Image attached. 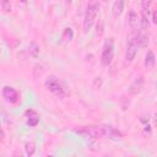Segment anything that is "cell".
<instances>
[{
	"mask_svg": "<svg viewBox=\"0 0 157 157\" xmlns=\"http://www.w3.org/2000/svg\"><path fill=\"white\" fill-rule=\"evenodd\" d=\"M26 115H29L28 119H27V124H28V125L34 126V125L38 124V121H39V117H38V114H37L34 110H31V109L27 110V112H26Z\"/></svg>",
	"mask_w": 157,
	"mask_h": 157,
	"instance_id": "ba28073f",
	"label": "cell"
},
{
	"mask_svg": "<svg viewBox=\"0 0 157 157\" xmlns=\"http://www.w3.org/2000/svg\"><path fill=\"white\" fill-rule=\"evenodd\" d=\"M75 132L91 139H98L102 136V129L97 126H83L81 129H75Z\"/></svg>",
	"mask_w": 157,
	"mask_h": 157,
	"instance_id": "3957f363",
	"label": "cell"
},
{
	"mask_svg": "<svg viewBox=\"0 0 157 157\" xmlns=\"http://www.w3.org/2000/svg\"><path fill=\"white\" fill-rule=\"evenodd\" d=\"M2 96H4V98H5L7 102H10V103H15V102H17V99H18V94H17L16 90H15L13 87H10V86H5V87L2 88Z\"/></svg>",
	"mask_w": 157,
	"mask_h": 157,
	"instance_id": "5b68a950",
	"label": "cell"
},
{
	"mask_svg": "<svg viewBox=\"0 0 157 157\" xmlns=\"http://www.w3.org/2000/svg\"><path fill=\"white\" fill-rule=\"evenodd\" d=\"M45 87H47L52 93H54L55 96H58V97H60V98H63V97L65 96L64 88H63V86L60 85V82L58 81V78H56L55 76H50V77L47 78V81H45Z\"/></svg>",
	"mask_w": 157,
	"mask_h": 157,
	"instance_id": "7a4b0ae2",
	"label": "cell"
},
{
	"mask_svg": "<svg viewBox=\"0 0 157 157\" xmlns=\"http://www.w3.org/2000/svg\"><path fill=\"white\" fill-rule=\"evenodd\" d=\"M1 2V7L5 12H10L11 11V4H10V0H0Z\"/></svg>",
	"mask_w": 157,
	"mask_h": 157,
	"instance_id": "2e32d148",
	"label": "cell"
},
{
	"mask_svg": "<svg viewBox=\"0 0 157 157\" xmlns=\"http://www.w3.org/2000/svg\"><path fill=\"white\" fill-rule=\"evenodd\" d=\"M137 48H139V47H137L135 39L131 38L130 42H129V44H128L126 53H125V59H126L128 61H132V60H134V58H135V55H136V53H137Z\"/></svg>",
	"mask_w": 157,
	"mask_h": 157,
	"instance_id": "8992f818",
	"label": "cell"
},
{
	"mask_svg": "<svg viewBox=\"0 0 157 157\" xmlns=\"http://www.w3.org/2000/svg\"><path fill=\"white\" fill-rule=\"evenodd\" d=\"M66 2H69V4H70V2H71V0H66Z\"/></svg>",
	"mask_w": 157,
	"mask_h": 157,
	"instance_id": "7402d4cb",
	"label": "cell"
},
{
	"mask_svg": "<svg viewBox=\"0 0 157 157\" xmlns=\"http://www.w3.org/2000/svg\"><path fill=\"white\" fill-rule=\"evenodd\" d=\"M29 53H31V55L33 58H37L38 54H39V45L37 43H34V42L29 43Z\"/></svg>",
	"mask_w": 157,
	"mask_h": 157,
	"instance_id": "4fadbf2b",
	"label": "cell"
},
{
	"mask_svg": "<svg viewBox=\"0 0 157 157\" xmlns=\"http://www.w3.org/2000/svg\"><path fill=\"white\" fill-rule=\"evenodd\" d=\"M128 22H129V25H130L132 28H135V27L137 26V23H139V17H137V13H136L135 11H130V12H129Z\"/></svg>",
	"mask_w": 157,
	"mask_h": 157,
	"instance_id": "8fae6325",
	"label": "cell"
},
{
	"mask_svg": "<svg viewBox=\"0 0 157 157\" xmlns=\"http://www.w3.org/2000/svg\"><path fill=\"white\" fill-rule=\"evenodd\" d=\"M124 10V1L123 0H117L113 5V13L114 16H119Z\"/></svg>",
	"mask_w": 157,
	"mask_h": 157,
	"instance_id": "30bf717a",
	"label": "cell"
},
{
	"mask_svg": "<svg viewBox=\"0 0 157 157\" xmlns=\"http://www.w3.org/2000/svg\"><path fill=\"white\" fill-rule=\"evenodd\" d=\"M20 1H21V2H26L27 0H20Z\"/></svg>",
	"mask_w": 157,
	"mask_h": 157,
	"instance_id": "44dd1931",
	"label": "cell"
},
{
	"mask_svg": "<svg viewBox=\"0 0 157 157\" xmlns=\"http://www.w3.org/2000/svg\"><path fill=\"white\" fill-rule=\"evenodd\" d=\"M1 139H4V131H2V129L0 128V140Z\"/></svg>",
	"mask_w": 157,
	"mask_h": 157,
	"instance_id": "ffe728a7",
	"label": "cell"
},
{
	"mask_svg": "<svg viewBox=\"0 0 157 157\" xmlns=\"http://www.w3.org/2000/svg\"><path fill=\"white\" fill-rule=\"evenodd\" d=\"M134 39H135V42H136L137 47L144 48V47H147V44H148V37H147V36L137 34L136 37H134Z\"/></svg>",
	"mask_w": 157,
	"mask_h": 157,
	"instance_id": "9c48e42d",
	"label": "cell"
},
{
	"mask_svg": "<svg viewBox=\"0 0 157 157\" xmlns=\"http://www.w3.org/2000/svg\"><path fill=\"white\" fill-rule=\"evenodd\" d=\"M101 129H102V135L108 136L109 139L117 140V139H119V137L121 136V134H120L117 129H114L113 126H103V128H101Z\"/></svg>",
	"mask_w": 157,
	"mask_h": 157,
	"instance_id": "52a82bcc",
	"label": "cell"
},
{
	"mask_svg": "<svg viewBox=\"0 0 157 157\" xmlns=\"http://www.w3.org/2000/svg\"><path fill=\"white\" fill-rule=\"evenodd\" d=\"M148 25H150V22H148V16H147V13H146V10H144V11H142V18H141V27H142L144 29H146V28H148Z\"/></svg>",
	"mask_w": 157,
	"mask_h": 157,
	"instance_id": "9a60e30c",
	"label": "cell"
},
{
	"mask_svg": "<svg viewBox=\"0 0 157 157\" xmlns=\"http://www.w3.org/2000/svg\"><path fill=\"white\" fill-rule=\"evenodd\" d=\"M152 22H153V23H156V22H157V16H156V12H153V13H152Z\"/></svg>",
	"mask_w": 157,
	"mask_h": 157,
	"instance_id": "d6986e66",
	"label": "cell"
},
{
	"mask_svg": "<svg viewBox=\"0 0 157 157\" xmlns=\"http://www.w3.org/2000/svg\"><path fill=\"white\" fill-rule=\"evenodd\" d=\"M25 151H26V155L27 156H32L34 153V151H36V145L33 142H26Z\"/></svg>",
	"mask_w": 157,
	"mask_h": 157,
	"instance_id": "5bb4252c",
	"label": "cell"
},
{
	"mask_svg": "<svg viewBox=\"0 0 157 157\" xmlns=\"http://www.w3.org/2000/svg\"><path fill=\"white\" fill-rule=\"evenodd\" d=\"M112 59H113V40L109 39L105 42V44L103 47V52L101 55V63L107 66L110 64Z\"/></svg>",
	"mask_w": 157,
	"mask_h": 157,
	"instance_id": "277c9868",
	"label": "cell"
},
{
	"mask_svg": "<svg viewBox=\"0 0 157 157\" xmlns=\"http://www.w3.org/2000/svg\"><path fill=\"white\" fill-rule=\"evenodd\" d=\"M66 37H67V40H71V38H72V31H71V28H65L64 34H63V39H65Z\"/></svg>",
	"mask_w": 157,
	"mask_h": 157,
	"instance_id": "e0dca14e",
	"label": "cell"
},
{
	"mask_svg": "<svg viewBox=\"0 0 157 157\" xmlns=\"http://www.w3.org/2000/svg\"><path fill=\"white\" fill-rule=\"evenodd\" d=\"M155 54H153V52H151V50H148L147 52V54H146V56H145V66H147V67H152L153 65H155Z\"/></svg>",
	"mask_w": 157,
	"mask_h": 157,
	"instance_id": "7c38bea8",
	"label": "cell"
},
{
	"mask_svg": "<svg viewBox=\"0 0 157 157\" xmlns=\"http://www.w3.org/2000/svg\"><path fill=\"white\" fill-rule=\"evenodd\" d=\"M98 9H99V4L96 0H91L87 6V10L85 12V18H83V32L85 33H87L91 29V27L94 22L96 15L98 12Z\"/></svg>",
	"mask_w": 157,
	"mask_h": 157,
	"instance_id": "6da1fadb",
	"label": "cell"
},
{
	"mask_svg": "<svg viewBox=\"0 0 157 157\" xmlns=\"http://www.w3.org/2000/svg\"><path fill=\"white\" fill-rule=\"evenodd\" d=\"M141 4H142V7L144 10H147L151 5V0H141Z\"/></svg>",
	"mask_w": 157,
	"mask_h": 157,
	"instance_id": "ac0fdd59",
	"label": "cell"
}]
</instances>
